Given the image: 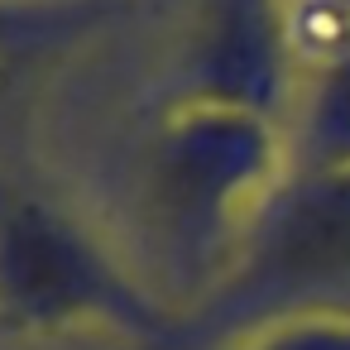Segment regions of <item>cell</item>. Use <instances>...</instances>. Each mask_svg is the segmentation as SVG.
<instances>
[{
    "instance_id": "3957f363",
    "label": "cell",
    "mask_w": 350,
    "mask_h": 350,
    "mask_svg": "<svg viewBox=\"0 0 350 350\" xmlns=\"http://www.w3.org/2000/svg\"><path fill=\"white\" fill-rule=\"evenodd\" d=\"M0 317L25 331L87 321L154 331L159 307L58 206L0 173Z\"/></svg>"
},
{
    "instance_id": "6da1fadb",
    "label": "cell",
    "mask_w": 350,
    "mask_h": 350,
    "mask_svg": "<svg viewBox=\"0 0 350 350\" xmlns=\"http://www.w3.org/2000/svg\"><path fill=\"white\" fill-rule=\"evenodd\" d=\"M293 173L278 120L211 96H183L154 130L144 211L168 259L221 283L245 235Z\"/></svg>"
},
{
    "instance_id": "277c9868",
    "label": "cell",
    "mask_w": 350,
    "mask_h": 350,
    "mask_svg": "<svg viewBox=\"0 0 350 350\" xmlns=\"http://www.w3.org/2000/svg\"><path fill=\"white\" fill-rule=\"evenodd\" d=\"M293 92V34L278 0H216L202 39L187 96L235 101L269 120H283Z\"/></svg>"
},
{
    "instance_id": "7a4b0ae2",
    "label": "cell",
    "mask_w": 350,
    "mask_h": 350,
    "mask_svg": "<svg viewBox=\"0 0 350 350\" xmlns=\"http://www.w3.org/2000/svg\"><path fill=\"white\" fill-rule=\"evenodd\" d=\"M350 293V163L288 173L211 288V317L283 321L340 312Z\"/></svg>"
},
{
    "instance_id": "5b68a950",
    "label": "cell",
    "mask_w": 350,
    "mask_h": 350,
    "mask_svg": "<svg viewBox=\"0 0 350 350\" xmlns=\"http://www.w3.org/2000/svg\"><path fill=\"white\" fill-rule=\"evenodd\" d=\"M288 154L297 173L350 163V25L331 44V58L317 68V82L297 116V144Z\"/></svg>"
},
{
    "instance_id": "8992f818",
    "label": "cell",
    "mask_w": 350,
    "mask_h": 350,
    "mask_svg": "<svg viewBox=\"0 0 350 350\" xmlns=\"http://www.w3.org/2000/svg\"><path fill=\"white\" fill-rule=\"evenodd\" d=\"M72 25V10H49V5H15L0 0V72H10L29 49H49L63 29Z\"/></svg>"
}]
</instances>
